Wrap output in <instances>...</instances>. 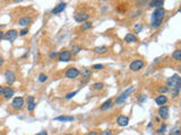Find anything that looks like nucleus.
Here are the masks:
<instances>
[{
	"label": "nucleus",
	"mask_w": 181,
	"mask_h": 135,
	"mask_svg": "<svg viewBox=\"0 0 181 135\" xmlns=\"http://www.w3.org/2000/svg\"><path fill=\"white\" fill-rule=\"evenodd\" d=\"M1 27H3V25H0V28H1Z\"/></svg>",
	"instance_id": "46"
},
{
	"label": "nucleus",
	"mask_w": 181,
	"mask_h": 135,
	"mask_svg": "<svg viewBox=\"0 0 181 135\" xmlns=\"http://www.w3.org/2000/svg\"><path fill=\"white\" fill-rule=\"evenodd\" d=\"M33 23V18L30 17V16H24V17H21L18 19V25L19 26H23V27H27Z\"/></svg>",
	"instance_id": "11"
},
{
	"label": "nucleus",
	"mask_w": 181,
	"mask_h": 135,
	"mask_svg": "<svg viewBox=\"0 0 181 135\" xmlns=\"http://www.w3.org/2000/svg\"><path fill=\"white\" fill-rule=\"evenodd\" d=\"M87 135H99V134H97V133L95 132V131H92V132L87 133Z\"/></svg>",
	"instance_id": "41"
},
{
	"label": "nucleus",
	"mask_w": 181,
	"mask_h": 135,
	"mask_svg": "<svg viewBox=\"0 0 181 135\" xmlns=\"http://www.w3.org/2000/svg\"><path fill=\"white\" fill-rule=\"evenodd\" d=\"M155 102H156V105H159V106H164V104L168 102V97H166L165 95H159L155 98Z\"/></svg>",
	"instance_id": "17"
},
{
	"label": "nucleus",
	"mask_w": 181,
	"mask_h": 135,
	"mask_svg": "<svg viewBox=\"0 0 181 135\" xmlns=\"http://www.w3.org/2000/svg\"><path fill=\"white\" fill-rule=\"evenodd\" d=\"M3 35H5V34H3V32H2V31H0V41H1V40L3 38Z\"/></svg>",
	"instance_id": "43"
},
{
	"label": "nucleus",
	"mask_w": 181,
	"mask_h": 135,
	"mask_svg": "<svg viewBox=\"0 0 181 135\" xmlns=\"http://www.w3.org/2000/svg\"><path fill=\"white\" fill-rule=\"evenodd\" d=\"M157 92H159L160 95H165V94H168L169 92V88H166L165 86H161V87H159Z\"/></svg>",
	"instance_id": "28"
},
{
	"label": "nucleus",
	"mask_w": 181,
	"mask_h": 135,
	"mask_svg": "<svg viewBox=\"0 0 181 135\" xmlns=\"http://www.w3.org/2000/svg\"><path fill=\"white\" fill-rule=\"evenodd\" d=\"M56 120H59V122H72L75 120V117L72 116H58L54 118Z\"/></svg>",
	"instance_id": "22"
},
{
	"label": "nucleus",
	"mask_w": 181,
	"mask_h": 135,
	"mask_svg": "<svg viewBox=\"0 0 181 135\" xmlns=\"http://www.w3.org/2000/svg\"><path fill=\"white\" fill-rule=\"evenodd\" d=\"M159 117L160 118H162V120H168L169 118V107L168 106H160L159 108Z\"/></svg>",
	"instance_id": "12"
},
{
	"label": "nucleus",
	"mask_w": 181,
	"mask_h": 135,
	"mask_svg": "<svg viewBox=\"0 0 181 135\" xmlns=\"http://www.w3.org/2000/svg\"><path fill=\"white\" fill-rule=\"evenodd\" d=\"M92 88H93L94 90H102L104 88V83H102V82H95V83H93Z\"/></svg>",
	"instance_id": "27"
},
{
	"label": "nucleus",
	"mask_w": 181,
	"mask_h": 135,
	"mask_svg": "<svg viewBox=\"0 0 181 135\" xmlns=\"http://www.w3.org/2000/svg\"><path fill=\"white\" fill-rule=\"evenodd\" d=\"M165 129H166V125L165 124H163V125H161V127L157 129V133H159V134H164Z\"/></svg>",
	"instance_id": "32"
},
{
	"label": "nucleus",
	"mask_w": 181,
	"mask_h": 135,
	"mask_svg": "<svg viewBox=\"0 0 181 135\" xmlns=\"http://www.w3.org/2000/svg\"><path fill=\"white\" fill-rule=\"evenodd\" d=\"M164 5V1L163 0H155V1H151L150 3H148V6L152 7V8H161V7Z\"/></svg>",
	"instance_id": "20"
},
{
	"label": "nucleus",
	"mask_w": 181,
	"mask_h": 135,
	"mask_svg": "<svg viewBox=\"0 0 181 135\" xmlns=\"http://www.w3.org/2000/svg\"><path fill=\"white\" fill-rule=\"evenodd\" d=\"M79 70L76 68H69L68 70L66 71V78L68 79H77L79 77Z\"/></svg>",
	"instance_id": "8"
},
{
	"label": "nucleus",
	"mask_w": 181,
	"mask_h": 135,
	"mask_svg": "<svg viewBox=\"0 0 181 135\" xmlns=\"http://www.w3.org/2000/svg\"><path fill=\"white\" fill-rule=\"evenodd\" d=\"M92 68H93L94 70H103V69H104V65L103 64H94Z\"/></svg>",
	"instance_id": "36"
},
{
	"label": "nucleus",
	"mask_w": 181,
	"mask_h": 135,
	"mask_svg": "<svg viewBox=\"0 0 181 135\" xmlns=\"http://www.w3.org/2000/svg\"><path fill=\"white\" fill-rule=\"evenodd\" d=\"M79 73H81V83H86L88 81V79L90 78L92 76V72L88 68H81V70L79 71Z\"/></svg>",
	"instance_id": "7"
},
{
	"label": "nucleus",
	"mask_w": 181,
	"mask_h": 135,
	"mask_svg": "<svg viewBox=\"0 0 181 135\" xmlns=\"http://www.w3.org/2000/svg\"><path fill=\"white\" fill-rule=\"evenodd\" d=\"M2 90H3L2 86H0V96H2Z\"/></svg>",
	"instance_id": "45"
},
{
	"label": "nucleus",
	"mask_w": 181,
	"mask_h": 135,
	"mask_svg": "<svg viewBox=\"0 0 181 135\" xmlns=\"http://www.w3.org/2000/svg\"><path fill=\"white\" fill-rule=\"evenodd\" d=\"M81 46H78V45H72V50H70L69 52L72 53V55H76V54H78V53L81 52Z\"/></svg>",
	"instance_id": "25"
},
{
	"label": "nucleus",
	"mask_w": 181,
	"mask_h": 135,
	"mask_svg": "<svg viewBox=\"0 0 181 135\" xmlns=\"http://www.w3.org/2000/svg\"><path fill=\"white\" fill-rule=\"evenodd\" d=\"M172 59L174 60V61L179 62L181 61V50H175L174 52L172 53Z\"/></svg>",
	"instance_id": "23"
},
{
	"label": "nucleus",
	"mask_w": 181,
	"mask_h": 135,
	"mask_svg": "<svg viewBox=\"0 0 181 135\" xmlns=\"http://www.w3.org/2000/svg\"><path fill=\"white\" fill-rule=\"evenodd\" d=\"M78 92V90H76V91H72V92H69V94H67V95H66V99H70V98H72V97H74V96L76 95V94H77Z\"/></svg>",
	"instance_id": "35"
},
{
	"label": "nucleus",
	"mask_w": 181,
	"mask_h": 135,
	"mask_svg": "<svg viewBox=\"0 0 181 135\" xmlns=\"http://www.w3.org/2000/svg\"><path fill=\"white\" fill-rule=\"evenodd\" d=\"M117 124L121 127H125L129 124V118L125 115H120V116L117 118Z\"/></svg>",
	"instance_id": "15"
},
{
	"label": "nucleus",
	"mask_w": 181,
	"mask_h": 135,
	"mask_svg": "<svg viewBox=\"0 0 181 135\" xmlns=\"http://www.w3.org/2000/svg\"><path fill=\"white\" fill-rule=\"evenodd\" d=\"M58 55H59V53L58 52H52L50 54V59H54V58H57Z\"/></svg>",
	"instance_id": "38"
},
{
	"label": "nucleus",
	"mask_w": 181,
	"mask_h": 135,
	"mask_svg": "<svg viewBox=\"0 0 181 135\" xmlns=\"http://www.w3.org/2000/svg\"><path fill=\"white\" fill-rule=\"evenodd\" d=\"M19 35L21 36H25V35H27L28 34V27H24V28H22L21 31H19Z\"/></svg>",
	"instance_id": "31"
},
{
	"label": "nucleus",
	"mask_w": 181,
	"mask_h": 135,
	"mask_svg": "<svg viewBox=\"0 0 181 135\" xmlns=\"http://www.w3.org/2000/svg\"><path fill=\"white\" fill-rule=\"evenodd\" d=\"M92 26H93V24L90 22H85L81 25V31H87V29H90Z\"/></svg>",
	"instance_id": "26"
},
{
	"label": "nucleus",
	"mask_w": 181,
	"mask_h": 135,
	"mask_svg": "<svg viewBox=\"0 0 181 135\" xmlns=\"http://www.w3.org/2000/svg\"><path fill=\"white\" fill-rule=\"evenodd\" d=\"M24 104H25V100L23 97H15L12 101V108L14 111H21L24 107Z\"/></svg>",
	"instance_id": "4"
},
{
	"label": "nucleus",
	"mask_w": 181,
	"mask_h": 135,
	"mask_svg": "<svg viewBox=\"0 0 181 135\" xmlns=\"http://www.w3.org/2000/svg\"><path fill=\"white\" fill-rule=\"evenodd\" d=\"M66 7H67V3H66V2H60V3H58V5H57V6L52 9V14L57 15V14H60V12H63V10L66 9Z\"/></svg>",
	"instance_id": "16"
},
{
	"label": "nucleus",
	"mask_w": 181,
	"mask_h": 135,
	"mask_svg": "<svg viewBox=\"0 0 181 135\" xmlns=\"http://www.w3.org/2000/svg\"><path fill=\"white\" fill-rule=\"evenodd\" d=\"M111 105H112V99H109V100H106L102 106H101V111H108L110 107H111Z\"/></svg>",
	"instance_id": "24"
},
{
	"label": "nucleus",
	"mask_w": 181,
	"mask_h": 135,
	"mask_svg": "<svg viewBox=\"0 0 181 135\" xmlns=\"http://www.w3.org/2000/svg\"><path fill=\"white\" fill-rule=\"evenodd\" d=\"M3 63H5V60L2 58H0V67H2Z\"/></svg>",
	"instance_id": "42"
},
{
	"label": "nucleus",
	"mask_w": 181,
	"mask_h": 135,
	"mask_svg": "<svg viewBox=\"0 0 181 135\" xmlns=\"http://www.w3.org/2000/svg\"><path fill=\"white\" fill-rule=\"evenodd\" d=\"M169 135H180V129L179 128H174L173 131H171L170 132V134Z\"/></svg>",
	"instance_id": "37"
},
{
	"label": "nucleus",
	"mask_w": 181,
	"mask_h": 135,
	"mask_svg": "<svg viewBox=\"0 0 181 135\" xmlns=\"http://www.w3.org/2000/svg\"><path fill=\"white\" fill-rule=\"evenodd\" d=\"M14 95H15V90H14L13 87L8 86V87H6V88H3L2 96L5 99H10Z\"/></svg>",
	"instance_id": "13"
},
{
	"label": "nucleus",
	"mask_w": 181,
	"mask_h": 135,
	"mask_svg": "<svg viewBox=\"0 0 181 135\" xmlns=\"http://www.w3.org/2000/svg\"><path fill=\"white\" fill-rule=\"evenodd\" d=\"M5 80L8 85H13L14 82L16 81V74L14 71L12 70H7L5 72Z\"/></svg>",
	"instance_id": "10"
},
{
	"label": "nucleus",
	"mask_w": 181,
	"mask_h": 135,
	"mask_svg": "<svg viewBox=\"0 0 181 135\" xmlns=\"http://www.w3.org/2000/svg\"><path fill=\"white\" fill-rule=\"evenodd\" d=\"M156 123H161V118H160V117H156Z\"/></svg>",
	"instance_id": "44"
},
{
	"label": "nucleus",
	"mask_w": 181,
	"mask_h": 135,
	"mask_svg": "<svg viewBox=\"0 0 181 135\" xmlns=\"http://www.w3.org/2000/svg\"><path fill=\"white\" fill-rule=\"evenodd\" d=\"M169 92L171 94L172 98H177V97H179V94H180V89H169Z\"/></svg>",
	"instance_id": "29"
},
{
	"label": "nucleus",
	"mask_w": 181,
	"mask_h": 135,
	"mask_svg": "<svg viewBox=\"0 0 181 135\" xmlns=\"http://www.w3.org/2000/svg\"><path fill=\"white\" fill-rule=\"evenodd\" d=\"M112 134H113L112 129H104V131H102L99 135H112Z\"/></svg>",
	"instance_id": "33"
},
{
	"label": "nucleus",
	"mask_w": 181,
	"mask_h": 135,
	"mask_svg": "<svg viewBox=\"0 0 181 135\" xmlns=\"http://www.w3.org/2000/svg\"><path fill=\"white\" fill-rule=\"evenodd\" d=\"M134 28H135V31H136V33H141L142 29H143V26H142L141 24H136L134 26Z\"/></svg>",
	"instance_id": "34"
},
{
	"label": "nucleus",
	"mask_w": 181,
	"mask_h": 135,
	"mask_svg": "<svg viewBox=\"0 0 181 135\" xmlns=\"http://www.w3.org/2000/svg\"><path fill=\"white\" fill-rule=\"evenodd\" d=\"M59 61L61 62H69L72 60V53L69 52V51H63V52L59 53Z\"/></svg>",
	"instance_id": "14"
},
{
	"label": "nucleus",
	"mask_w": 181,
	"mask_h": 135,
	"mask_svg": "<svg viewBox=\"0 0 181 135\" xmlns=\"http://www.w3.org/2000/svg\"><path fill=\"white\" fill-rule=\"evenodd\" d=\"M145 100H146V96L142 94L141 97H139V101H141V102H143V101H145Z\"/></svg>",
	"instance_id": "39"
},
{
	"label": "nucleus",
	"mask_w": 181,
	"mask_h": 135,
	"mask_svg": "<svg viewBox=\"0 0 181 135\" xmlns=\"http://www.w3.org/2000/svg\"><path fill=\"white\" fill-rule=\"evenodd\" d=\"M144 65H145L144 61H142V60H135V61H132L130 64H129V69H130L132 72H138V71H141L142 69H143Z\"/></svg>",
	"instance_id": "5"
},
{
	"label": "nucleus",
	"mask_w": 181,
	"mask_h": 135,
	"mask_svg": "<svg viewBox=\"0 0 181 135\" xmlns=\"http://www.w3.org/2000/svg\"><path fill=\"white\" fill-rule=\"evenodd\" d=\"M35 106H36V104H35L34 97H32V96L27 97V111H34Z\"/></svg>",
	"instance_id": "18"
},
{
	"label": "nucleus",
	"mask_w": 181,
	"mask_h": 135,
	"mask_svg": "<svg viewBox=\"0 0 181 135\" xmlns=\"http://www.w3.org/2000/svg\"><path fill=\"white\" fill-rule=\"evenodd\" d=\"M88 17H90V15L85 11H77L75 15H74V19H75L77 23H81V24L87 22Z\"/></svg>",
	"instance_id": "6"
},
{
	"label": "nucleus",
	"mask_w": 181,
	"mask_h": 135,
	"mask_svg": "<svg viewBox=\"0 0 181 135\" xmlns=\"http://www.w3.org/2000/svg\"><path fill=\"white\" fill-rule=\"evenodd\" d=\"M134 90H135L134 87H129L128 89L125 90V91L122 92L121 95L119 96L118 98L116 99V104H117V105H121V104H123V102L126 101V99L128 98L129 95H130V94H131L132 91H134Z\"/></svg>",
	"instance_id": "3"
},
{
	"label": "nucleus",
	"mask_w": 181,
	"mask_h": 135,
	"mask_svg": "<svg viewBox=\"0 0 181 135\" xmlns=\"http://www.w3.org/2000/svg\"><path fill=\"white\" fill-rule=\"evenodd\" d=\"M39 81H40V82H45V81H47L48 80V76L47 74H44V73H40L39 74Z\"/></svg>",
	"instance_id": "30"
},
{
	"label": "nucleus",
	"mask_w": 181,
	"mask_h": 135,
	"mask_svg": "<svg viewBox=\"0 0 181 135\" xmlns=\"http://www.w3.org/2000/svg\"><path fill=\"white\" fill-rule=\"evenodd\" d=\"M17 36H18V32L16 31V29H9V31L6 32V34L3 35V38L9 41V42H14L17 38Z\"/></svg>",
	"instance_id": "9"
},
{
	"label": "nucleus",
	"mask_w": 181,
	"mask_h": 135,
	"mask_svg": "<svg viewBox=\"0 0 181 135\" xmlns=\"http://www.w3.org/2000/svg\"><path fill=\"white\" fill-rule=\"evenodd\" d=\"M94 53H96V54H103V53H106L108 52V47L105 45H102V46H97L95 49L93 50Z\"/></svg>",
	"instance_id": "21"
},
{
	"label": "nucleus",
	"mask_w": 181,
	"mask_h": 135,
	"mask_svg": "<svg viewBox=\"0 0 181 135\" xmlns=\"http://www.w3.org/2000/svg\"><path fill=\"white\" fill-rule=\"evenodd\" d=\"M35 135H48V132L47 131H41L40 133H38V134H35Z\"/></svg>",
	"instance_id": "40"
},
{
	"label": "nucleus",
	"mask_w": 181,
	"mask_h": 135,
	"mask_svg": "<svg viewBox=\"0 0 181 135\" xmlns=\"http://www.w3.org/2000/svg\"><path fill=\"white\" fill-rule=\"evenodd\" d=\"M66 135H72V134H66Z\"/></svg>",
	"instance_id": "47"
},
{
	"label": "nucleus",
	"mask_w": 181,
	"mask_h": 135,
	"mask_svg": "<svg viewBox=\"0 0 181 135\" xmlns=\"http://www.w3.org/2000/svg\"><path fill=\"white\" fill-rule=\"evenodd\" d=\"M165 9L161 7V8H157V9L154 10V12L152 14V27L154 28H159L163 23V18L165 17Z\"/></svg>",
	"instance_id": "1"
},
{
	"label": "nucleus",
	"mask_w": 181,
	"mask_h": 135,
	"mask_svg": "<svg viewBox=\"0 0 181 135\" xmlns=\"http://www.w3.org/2000/svg\"><path fill=\"white\" fill-rule=\"evenodd\" d=\"M125 41L127 42V43H136L138 40H137V37H136V35L129 33L125 36Z\"/></svg>",
	"instance_id": "19"
},
{
	"label": "nucleus",
	"mask_w": 181,
	"mask_h": 135,
	"mask_svg": "<svg viewBox=\"0 0 181 135\" xmlns=\"http://www.w3.org/2000/svg\"><path fill=\"white\" fill-rule=\"evenodd\" d=\"M166 88H170V89H180L181 88V79L178 74H173L171 77H169L166 79Z\"/></svg>",
	"instance_id": "2"
}]
</instances>
